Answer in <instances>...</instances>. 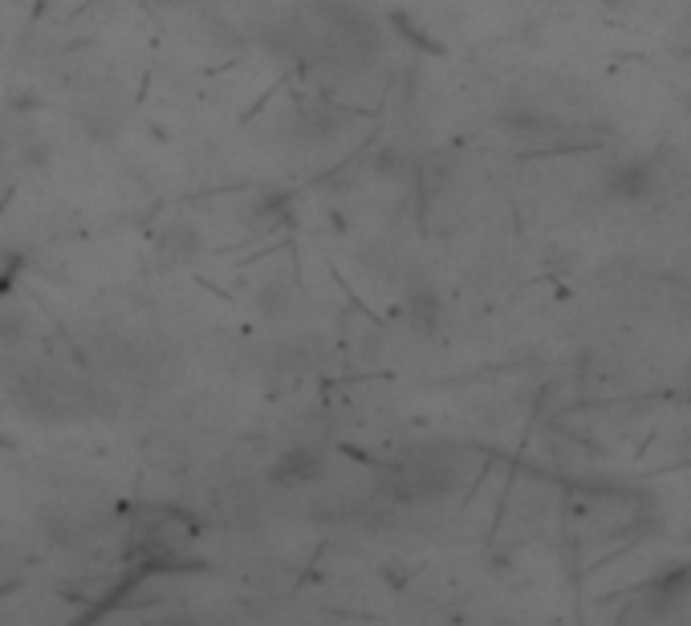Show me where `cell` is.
Segmentation results:
<instances>
[{"label": "cell", "instance_id": "cell-1", "mask_svg": "<svg viewBox=\"0 0 691 626\" xmlns=\"http://www.w3.org/2000/svg\"><path fill=\"white\" fill-rule=\"evenodd\" d=\"M647 187H651V163H626L610 175L614 196H647Z\"/></svg>", "mask_w": 691, "mask_h": 626}]
</instances>
